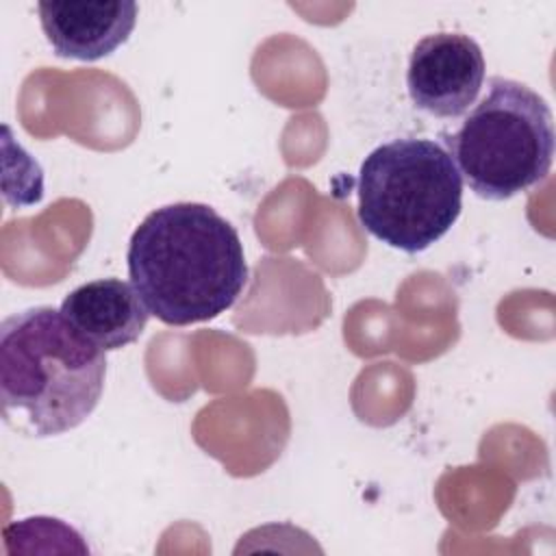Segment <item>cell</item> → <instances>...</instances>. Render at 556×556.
Masks as SVG:
<instances>
[{"instance_id":"1","label":"cell","mask_w":556,"mask_h":556,"mask_svg":"<svg viewBox=\"0 0 556 556\" xmlns=\"http://www.w3.org/2000/svg\"><path fill=\"white\" fill-rule=\"evenodd\" d=\"M128 276L141 302L167 326L226 313L248 285L237 228L200 202L154 208L128 241Z\"/></svg>"},{"instance_id":"3","label":"cell","mask_w":556,"mask_h":556,"mask_svg":"<svg viewBox=\"0 0 556 556\" xmlns=\"http://www.w3.org/2000/svg\"><path fill=\"white\" fill-rule=\"evenodd\" d=\"M358 222L389 248L415 254L437 243L463 208V178L450 152L404 137L371 150L358 169Z\"/></svg>"},{"instance_id":"5","label":"cell","mask_w":556,"mask_h":556,"mask_svg":"<svg viewBox=\"0 0 556 556\" xmlns=\"http://www.w3.org/2000/svg\"><path fill=\"white\" fill-rule=\"evenodd\" d=\"M484 83V56L476 39L463 33H434L410 52L406 87L413 104L428 115L460 117Z\"/></svg>"},{"instance_id":"6","label":"cell","mask_w":556,"mask_h":556,"mask_svg":"<svg viewBox=\"0 0 556 556\" xmlns=\"http://www.w3.org/2000/svg\"><path fill=\"white\" fill-rule=\"evenodd\" d=\"M137 2L130 0H63L39 2L41 30L63 59L98 61L115 52L137 24Z\"/></svg>"},{"instance_id":"2","label":"cell","mask_w":556,"mask_h":556,"mask_svg":"<svg viewBox=\"0 0 556 556\" xmlns=\"http://www.w3.org/2000/svg\"><path fill=\"white\" fill-rule=\"evenodd\" d=\"M104 350L61 311L33 306L0 326V413L24 437H54L80 426L98 406Z\"/></svg>"},{"instance_id":"4","label":"cell","mask_w":556,"mask_h":556,"mask_svg":"<svg viewBox=\"0 0 556 556\" xmlns=\"http://www.w3.org/2000/svg\"><path fill=\"white\" fill-rule=\"evenodd\" d=\"M460 178L484 200H508L539 185L554 161V115L528 85L489 80L460 128L443 135Z\"/></svg>"},{"instance_id":"7","label":"cell","mask_w":556,"mask_h":556,"mask_svg":"<svg viewBox=\"0 0 556 556\" xmlns=\"http://www.w3.org/2000/svg\"><path fill=\"white\" fill-rule=\"evenodd\" d=\"M59 311L104 352L137 341L150 317L135 287L119 278H98L76 287L63 298Z\"/></svg>"}]
</instances>
